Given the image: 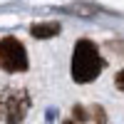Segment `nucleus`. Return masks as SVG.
I'll return each instance as SVG.
<instances>
[{
    "label": "nucleus",
    "instance_id": "nucleus-5",
    "mask_svg": "<svg viewBox=\"0 0 124 124\" xmlns=\"http://www.w3.org/2000/svg\"><path fill=\"white\" fill-rule=\"evenodd\" d=\"M114 85H117V87H119V89L124 92V70H122V72H119V75L114 77Z\"/></svg>",
    "mask_w": 124,
    "mask_h": 124
},
{
    "label": "nucleus",
    "instance_id": "nucleus-3",
    "mask_svg": "<svg viewBox=\"0 0 124 124\" xmlns=\"http://www.w3.org/2000/svg\"><path fill=\"white\" fill-rule=\"evenodd\" d=\"M0 70H5V72H25L27 70V52L17 37L0 40Z\"/></svg>",
    "mask_w": 124,
    "mask_h": 124
},
{
    "label": "nucleus",
    "instance_id": "nucleus-4",
    "mask_svg": "<svg viewBox=\"0 0 124 124\" xmlns=\"http://www.w3.org/2000/svg\"><path fill=\"white\" fill-rule=\"evenodd\" d=\"M30 32H32V37H37V40H47V37H55L60 32V25L57 23H40V25L30 27Z\"/></svg>",
    "mask_w": 124,
    "mask_h": 124
},
{
    "label": "nucleus",
    "instance_id": "nucleus-6",
    "mask_svg": "<svg viewBox=\"0 0 124 124\" xmlns=\"http://www.w3.org/2000/svg\"><path fill=\"white\" fill-rule=\"evenodd\" d=\"M65 124H75V122H72V119H67V122H65Z\"/></svg>",
    "mask_w": 124,
    "mask_h": 124
},
{
    "label": "nucleus",
    "instance_id": "nucleus-1",
    "mask_svg": "<svg viewBox=\"0 0 124 124\" xmlns=\"http://www.w3.org/2000/svg\"><path fill=\"white\" fill-rule=\"evenodd\" d=\"M99 72H102V57L97 45L92 40H79L72 52V79L79 85H87L99 77Z\"/></svg>",
    "mask_w": 124,
    "mask_h": 124
},
{
    "label": "nucleus",
    "instance_id": "nucleus-2",
    "mask_svg": "<svg viewBox=\"0 0 124 124\" xmlns=\"http://www.w3.org/2000/svg\"><path fill=\"white\" fill-rule=\"evenodd\" d=\"M30 109V94L17 87H5L0 89V122L5 124H17L23 122Z\"/></svg>",
    "mask_w": 124,
    "mask_h": 124
}]
</instances>
